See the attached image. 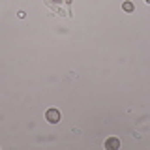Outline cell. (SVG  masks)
<instances>
[{
	"instance_id": "6",
	"label": "cell",
	"mask_w": 150,
	"mask_h": 150,
	"mask_svg": "<svg viewBox=\"0 0 150 150\" xmlns=\"http://www.w3.org/2000/svg\"><path fill=\"white\" fill-rule=\"evenodd\" d=\"M68 2H69V0H68Z\"/></svg>"
},
{
	"instance_id": "3",
	"label": "cell",
	"mask_w": 150,
	"mask_h": 150,
	"mask_svg": "<svg viewBox=\"0 0 150 150\" xmlns=\"http://www.w3.org/2000/svg\"><path fill=\"white\" fill-rule=\"evenodd\" d=\"M122 9H124V11H128V13H131L135 9V6H133V2H131V0H126V2L122 4Z\"/></svg>"
},
{
	"instance_id": "1",
	"label": "cell",
	"mask_w": 150,
	"mask_h": 150,
	"mask_svg": "<svg viewBox=\"0 0 150 150\" xmlns=\"http://www.w3.org/2000/svg\"><path fill=\"white\" fill-rule=\"evenodd\" d=\"M45 120L51 122V124L60 122V111H58V109H49V111L45 112Z\"/></svg>"
},
{
	"instance_id": "5",
	"label": "cell",
	"mask_w": 150,
	"mask_h": 150,
	"mask_svg": "<svg viewBox=\"0 0 150 150\" xmlns=\"http://www.w3.org/2000/svg\"><path fill=\"white\" fill-rule=\"evenodd\" d=\"M54 2H58V0H54Z\"/></svg>"
},
{
	"instance_id": "2",
	"label": "cell",
	"mask_w": 150,
	"mask_h": 150,
	"mask_svg": "<svg viewBox=\"0 0 150 150\" xmlns=\"http://www.w3.org/2000/svg\"><path fill=\"white\" fill-rule=\"evenodd\" d=\"M105 148L107 150H116V148H120V139L118 137H109L105 141Z\"/></svg>"
},
{
	"instance_id": "4",
	"label": "cell",
	"mask_w": 150,
	"mask_h": 150,
	"mask_svg": "<svg viewBox=\"0 0 150 150\" xmlns=\"http://www.w3.org/2000/svg\"><path fill=\"white\" fill-rule=\"evenodd\" d=\"M146 4H150V0H146Z\"/></svg>"
}]
</instances>
